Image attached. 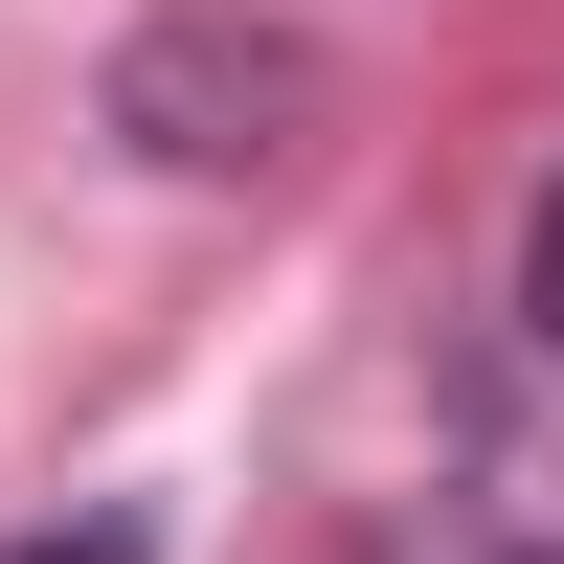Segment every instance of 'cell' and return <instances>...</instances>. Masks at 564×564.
Instances as JSON below:
<instances>
[{"label":"cell","mask_w":564,"mask_h":564,"mask_svg":"<svg viewBox=\"0 0 564 564\" xmlns=\"http://www.w3.org/2000/svg\"><path fill=\"white\" fill-rule=\"evenodd\" d=\"M520 294H542V339H564V181H542V249H520Z\"/></svg>","instance_id":"1"},{"label":"cell","mask_w":564,"mask_h":564,"mask_svg":"<svg viewBox=\"0 0 564 564\" xmlns=\"http://www.w3.org/2000/svg\"><path fill=\"white\" fill-rule=\"evenodd\" d=\"M45 564H135V542H113V520H90V542H45Z\"/></svg>","instance_id":"2"}]
</instances>
